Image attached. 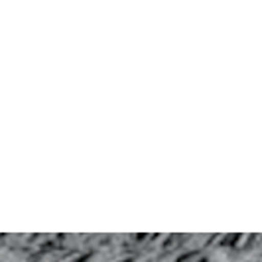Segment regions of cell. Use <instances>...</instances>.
I'll return each mask as SVG.
<instances>
[{"mask_svg":"<svg viewBox=\"0 0 262 262\" xmlns=\"http://www.w3.org/2000/svg\"><path fill=\"white\" fill-rule=\"evenodd\" d=\"M91 260H93L91 252H79V254H73V256L66 262H91Z\"/></svg>","mask_w":262,"mask_h":262,"instance_id":"cell-1","label":"cell"},{"mask_svg":"<svg viewBox=\"0 0 262 262\" xmlns=\"http://www.w3.org/2000/svg\"><path fill=\"white\" fill-rule=\"evenodd\" d=\"M193 256H195V252H193V250H189L187 254H180V256L176 258V262H189V258H193Z\"/></svg>","mask_w":262,"mask_h":262,"instance_id":"cell-2","label":"cell"},{"mask_svg":"<svg viewBox=\"0 0 262 262\" xmlns=\"http://www.w3.org/2000/svg\"><path fill=\"white\" fill-rule=\"evenodd\" d=\"M193 262H209V260H207L205 256H199V258H195V260H193Z\"/></svg>","mask_w":262,"mask_h":262,"instance_id":"cell-3","label":"cell"},{"mask_svg":"<svg viewBox=\"0 0 262 262\" xmlns=\"http://www.w3.org/2000/svg\"><path fill=\"white\" fill-rule=\"evenodd\" d=\"M118 262H134L132 258H126V260H118Z\"/></svg>","mask_w":262,"mask_h":262,"instance_id":"cell-4","label":"cell"}]
</instances>
